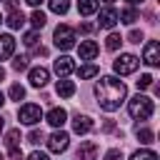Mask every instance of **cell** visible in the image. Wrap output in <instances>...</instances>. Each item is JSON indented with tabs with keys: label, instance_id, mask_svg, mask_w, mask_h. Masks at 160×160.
<instances>
[{
	"label": "cell",
	"instance_id": "1",
	"mask_svg": "<svg viewBox=\"0 0 160 160\" xmlns=\"http://www.w3.org/2000/svg\"><path fill=\"white\" fill-rule=\"evenodd\" d=\"M95 98H98V102H100L102 110L112 112V110H118V108L125 102L128 88H125L122 80L108 75V78H100V80H98V85H95Z\"/></svg>",
	"mask_w": 160,
	"mask_h": 160
},
{
	"label": "cell",
	"instance_id": "2",
	"mask_svg": "<svg viewBox=\"0 0 160 160\" xmlns=\"http://www.w3.org/2000/svg\"><path fill=\"white\" fill-rule=\"evenodd\" d=\"M128 112L135 118V120H148L150 115H152V100L148 98V95H135V98H130V102H128Z\"/></svg>",
	"mask_w": 160,
	"mask_h": 160
},
{
	"label": "cell",
	"instance_id": "3",
	"mask_svg": "<svg viewBox=\"0 0 160 160\" xmlns=\"http://www.w3.org/2000/svg\"><path fill=\"white\" fill-rule=\"evenodd\" d=\"M52 38H55V45H58L60 50H70V48L75 45V30H72L70 25H58Z\"/></svg>",
	"mask_w": 160,
	"mask_h": 160
},
{
	"label": "cell",
	"instance_id": "4",
	"mask_svg": "<svg viewBox=\"0 0 160 160\" xmlns=\"http://www.w3.org/2000/svg\"><path fill=\"white\" fill-rule=\"evenodd\" d=\"M138 65H140V60H138L135 55L125 52V55H120V58L112 62V70H115L118 75H130V72H135V70H138Z\"/></svg>",
	"mask_w": 160,
	"mask_h": 160
},
{
	"label": "cell",
	"instance_id": "5",
	"mask_svg": "<svg viewBox=\"0 0 160 160\" xmlns=\"http://www.w3.org/2000/svg\"><path fill=\"white\" fill-rule=\"evenodd\" d=\"M40 118H42V110H40V105H32V102H28V105H22V108L18 110V120H20L22 125H35V122H40Z\"/></svg>",
	"mask_w": 160,
	"mask_h": 160
},
{
	"label": "cell",
	"instance_id": "6",
	"mask_svg": "<svg viewBox=\"0 0 160 160\" xmlns=\"http://www.w3.org/2000/svg\"><path fill=\"white\" fill-rule=\"evenodd\" d=\"M68 145H70V135H68L65 130H55V132L48 138L50 152H62V150H68Z\"/></svg>",
	"mask_w": 160,
	"mask_h": 160
},
{
	"label": "cell",
	"instance_id": "7",
	"mask_svg": "<svg viewBox=\"0 0 160 160\" xmlns=\"http://www.w3.org/2000/svg\"><path fill=\"white\" fill-rule=\"evenodd\" d=\"M5 145H8V152H10V158L12 160H22V152H20V130H10L8 135H5Z\"/></svg>",
	"mask_w": 160,
	"mask_h": 160
},
{
	"label": "cell",
	"instance_id": "8",
	"mask_svg": "<svg viewBox=\"0 0 160 160\" xmlns=\"http://www.w3.org/2000/svg\"><path fill=\"white\" fill-rule=\"evenodd\" d=\"M142 60H145V62H148L150 68H155V65L160 62V42H158V40H150V42L145 45Z\"/></svg>",
	"mask_w": 160,
	"mask_h": 160
},
{
	"label": "cell",
	"instance_id": "9",
	"mask_svg": "<svg viewBox=\"0 0 160 160\" xmlns=\"http://www.w3.org/2000/svg\"><path fill=\"white\" fill-rule=\"evenodd\" d=\"M115 22H118V10L115 8H102L100 15H98V25L110 30V28H115Z\"/></svg>",
	"mask_w": 160,
	"mask_h": 160
},
{
	"label": "cell",
	"instance_id": "10",
	"mask_svg": "<svg viewBox=\"0 0 160 160\" xmlns=\"http://www.w3.org/2000/svg\"><path fill=\"white\" fill-rule=\"evenodd\" d=\"M50 80V70L48 68H32L30 70V85L32 88H45Z\"/></svg>",
	"mask_w": 160,
	"mask_h": 160
},
{
	"label": "cell",
	"instance_id": "11",
	"mask_svg": "<svg viewBox=\"0 0 160 160\" xmlns=\"http://www.w3.org/2000/svg\"><path fill=\"white\" fill-rule=\"evenodd\" d=\"M95 158H98V142H92V140L80 142V148H78V160H95Z\"/></svg>",
	"mask_w": 160,
	"mask_h": 160
},
{
	"label": "cell",
	"instance_id": "12",
	"mask_svg": "<svg viewBox=\"0 0 160 160\" xmlns=\"http://www.w3.org/2000/svg\"><path fill=\"white\" fill-rule=\"evenodd\" d=\"M55 72L60 75V78H65V75H70L72 70H75V62H72V58H68V55H60L58 60H55Z\"/></svg>",
	"mask_w": 160,
	"mask_h": 160
},
{
	"label": "cell",
	"instance_id": "13",
	"mask_svg": "<svg viewBox=\"0 0 160 160\" xmlns=\"http://www.w3.org/2000/svg\"><path fill=\"white\" fill-rule=\"evenodd\" d=\"M78 55H80V60H92L98 55V42L95 40H82L80 48H78Z\"/></svg>",
	"mask_w": 160,
	"mask_h": 160
},
{
	"label": "cell",
	"instance_id": "14",
	"mask_svg": "<svg viewBox=\"0 0 160 160\" xmlns=\"http://www.w3.org/2000/svg\"><path fill=\"white\" fill-rule=\"evenodd\" d=\"M72 130H75L78 135H85V132L92 130V120H90L88 115H80V112H78V115L72 118Z\"/></svg>",
	"mask_w": 160,
	"mask_h": 160
},
{
	"label": "cell",
	"instance_id": "15",
	"mask_svg": "<svg viewBox=\"0 0 160 160\" xmlns=\"http://www.w3.org/2000/svg\"><path fill=\"white\" fill-rule=\"evenodd\" d=\"M15 50V38L12 35H0V60H8Z\"/></svg>",
	"mask_w": 160,
	"mask_h": 160
},
{
	"label": "cell",
	"instance_id": "16",
	"mask_svg": "<svg viewBox=\"0 0 160 160\" xmlns=\"http://www.w3.org/2000/svg\"><path fill=\"white\" fill-rule=\"evenodd\" d=\"M65 120H68V112H65L62 108H52V110L48 112V122H50L52 128H62Z\"/></svg>",
	"mask_w": 160,
	"mask_h": 160
},
{
	"label": "cell",
	"instance_id": "17",
	"mask_svg": "<svg viewBox=\"0 0 160 160\" xmlns=\"http://www.w3.org/2000/svg\"><path fill=\"white\" fill-rule=\"evenodd\" d=\"M55 90H58L60 98H72L75 95V82L72 80H58V88Z\"/></svg>",
	"mask_w": 160,
	"mask_h": 160
},
{
	"label": "cell",
	"instance_id": "18",
	"mask_svg": "<svg viewBox=\"0 0 160 160\" xmlns=\"http://www.w3.org/2000/svg\"><path fill=\"white\" fill-rule=\"evenodd\" d=\"M5 22H8V28L18 30V28H20L22 22H25V15H22V12H20V10L15 8V10H10V15H8V20H5Z\"/></svg>",
	"mask_w": 160,
	"mask_h": 160
},
{
	"label": "cell",
	"instance_id": "19",
	"mask_svg": "<svg viewBox=\"0 0 160 160\" xmlns=\"http://www.w3.org/2000/svg\"><path fill=\"white\" fill-rule=\"evenodd\" d=\"M98 10V0H78V12L80 15H92Z\"/></svg>",
	"mask_w": 160,
	"mask_h": 160
},
{
	"label": "cell",
	"instance_id": "20",
	"mask_svg": "<svg viewBox=\"0 0 160 160\" xmlns=\"http://www.w3.org/2000/svg\"><path fill=\"white\" fill-rule=\"evenodd\" d=\"M48 5H50V10H52V12L65 15V12H68V8H70V0H48Z\"/></svg>",
	"mask_w": 160,
	"mask_h": 160
},
{
	"label": "cell",
	"instance_id": "21",
	"mask_svg": "<svg viewBox=\"0 0 160 160\" xmlns=\"http://www.w3.org/2000/svg\"><path fill=\"white\" fill-rule=\"evenodd\" d=\"M118 20H122L125 25H132V22L138 20V12H135L132 8H125L122 12H118Z\"/></svg>",
	"mask_w": 160,
	"mask_h": 160
},
{
	"label": "cell",
	"instance_id": "22",
	"mask_svg": "<svg viewBox=\"0 0 160 160\" xmlns=\"http://www.w3.org/2000/svg\"><path fill=\"white\" fill-rule=\"evenodd\" d=\"M45 20H48V18H45V12H42V10H35V12L30 15V22H32V28H35V30H40V28L45 25Z\"/></svg>",
	"mask_w": 160,
	"mask_h": 160
},
{
	"label": "cell",
	"instance_id": "23",
	"mask_svg": "<svg viewBox=\"0 0 160 160\" xmlns=\"http://www.w3.org/2000/svg\"><path fill=\"white\" fill-rule=\"evenodd\" d=\"M120 42H122V38H120L118 32H110V35H108V40H105V48H108V50H118V48H120Z\"/></svg>",
	"mask_w": 160,
	"mask_h": 160
},
{
	"label": "cell",
	"instance_id": "24",
	"mask_svg": "<svg viewBox=\"0 0 160 160\" xmlns=\"http://www.w3.org/2000/svg\"><path fill=\"white\" fill-rule=\"evenodd\" d=\"M98 72H100V68H98V65H82V68L78 70V75H80V78H95Z\"/></svg>",
	"mask_w": 160,
	"mask_h": 160
},
{
	"label": "cell",
	"instance_id": "25",
	"mask_svg": "<svg viewBox=\"0 0 160 160\" xmlns=\"http://www.w3.org/2000/svg\"><path fill=\"white\" fill-rule=\"evenodd\" d=\"M130 160H158V155L152 150H138V152L130 155Z\"/></svg>",
	"mask_w": 160,
	"mask_h": 160
},
{
	"label": "cell",
	"instance_id": "26",
	"mask_svg": "<svg viewBox=\"0 0 160 160\" xmlns=\"http://www.w3.org/2000/svg\"><path fill=\"white\" fill-rule=\"evenodd\" d=\"M138 140L145 142V145L152 142V130H150V128H138Z\"/></svg>",
	"mask_w": 160,
	"mask_h": 160
},
{
	"label": "cell",
	"instance_id": "27",
	"mask_svg": "<svg viewBox=\"0 0 160 160\" xmlns=\"http://www.w3.org/2000/svg\"><path fill=\"white\" fill-rule=\"evenodd\" d=\"M25 68H28V58H25V55H15V60H12V70L20 72V70H25Z\"/></svg>",
	"mask_w": 160,
	"mask_h": 160
},
{
	"label": "cell",
	"instance_id": "28",
	"mask_svg": "<svg viewBox=\"0 0 160 160\" xmlns=\"http://www.w3.org/2000/svg\"><path fill=\"white\" fill-rule=\"evenodd\" d=\"M10 98H12V100H22V98H25V88L15 82V85L10 88Z\"/></svg>",
	"mask_w": 160,
	"mask_h": 160
},
{
	"label": "cell",
	"instance_id": "29",
	"mask_svg": "<svg viewBox=\"0 0 160 160\" xmlns=\"http://www.w3.org/2000/svg\"><path fill=\"white\" fill-rule=\"evenodd\" d=\"M150 85H152V75L145 72V75L138 78V90H145V88H150Z\"/></svg>",
	"mask_w": 160,
	"mask_h": 160
},
{
	"label": "cell",
	"instance_id": "30",
	"mask_svg": "<svg viewBox=\"0 0 160 160\" xmlns=\"http://www.w3.org/2000/svg\"><path fill=\"white\" fill-rule=\"evenodd\" d=\"M28 48H35V42H38V30H32V32H28L25 35V40H22Z\"/></svg>",
	"mask_w": 160,
	"mask_h": 160
},
{
	"label": "cell",
	"instance_id": "31",
	"mask_svg": "<svg viewBox=\"0 0 160 160\" xmlns=\"http://www.w3.org/2000/svg\"><path fill=\"white\" fill-rule=\"evenodd\" d=\"M105 160H122V152H120L118 148H112V150L105 152Z\"/></svg>",
	"mask_w": 160,
	"mask_h": 160
},
{
	"label": "cell",
	"instance_id": "32",
	"mask_svg": "<svg viewBox=\"0 0 160 160\" xmlns=\"http://www.w3.org/2000/svg\"><path fill=\"white\" fill-rule=\"evenodd\" d=\"M28 140H30V142H32V145H38V142H40V140H42V132H40V130H32V132H30V135H28Z\"/></svg>",
	"mask_w": 160,
	"mask_h": 160
},
{
	"label": "cell",
	"instance_id": "33",
	"mask_svg": "<svg viewBox=\"0 0 160 160\" xmlns=\"http://www.w3.org/2000/svg\"><path fill=\"white\" fill-rule=\"evenodd\" d=\"M128 40H130V42H140V40H142V32H140V30H130Z\"/></svg>",
	"mask_w": 160,
	"mask_h": 160
},
{
	"label": "cell",
	"instance_id": "34",
	"mask_svg": "<svg viewBox=\"0 0 160 160\" xmlns=\"http://www.w3.org/2000/svg\"><path fill=\"white\" fill-rule=\"evenodd\" d=\"M28 160H48V155L45 152H40V150H35V152H30V158Z\"/></svg>",
	"mask_w": 160,
	"mask_h": 160
},
{
	"label": "cell",
	"instance_id": "35",
	"mask_svg": "<svg viewBox=\"0 0 160 160\" xmlns=\"http://www.w3.org/2000/svg\"><path fill=\"white\" fill-rule=\"evenodd\" d=\"M80 30L88 35V32H92V30H95V25H92V22H82V25H80Z\"/></svg>",
	"mask_w": 160,
	"mask_h": 160
},
{
	"label": "cell",
	"instance_id": "36",
	"mask_svg": "<svg viewBox=\"0 0 160 160\" xmlns=\"http://www.w3.org/2000/svg\"><path fill=\"white\" fill-rule=\"evenodd\" d=\"M102 130H105V132H110V130H115V122H112V120H105V125H102Z\"/></svg>",
	"mask_w": 160,
	"mask_h": 160
},
{
	"label": "cell",
	"instance_id": "37",
	"mask_svg": "<svg viewBox=\"0 0 160 160\" xmlns=\"http://www.w3.org/2000/svg\"><path fill=\"white\" fill-rule=\"evenodd\" d=\"M25 2H28V5H32V8H38V5H40L42 0H25Z\"/></svg>",
	"mask_w": 160,
	"mask_h": 160
},
{
	"label": "cell",
	"instance_id": "38",
	"mask_svg": "<svg viewBox=\"0 0 160 160\" xmlns=\"http://www.w3.org/2000/svg\"><path fill=\"white\" fill-rule=\"evenodd\" d=\"M2 78H5V70H2V65H0V80H2Z\"/></svg>",
	"mask_w": 160,
	"mask_h": 160
},
{
	"label": "cell",
	"instance_id": "39",
	"mask_svg": "<svg viewBox=\"0 0 160 160\" xmlns=\"http://www.w3.org/2000/svg\"><path fill=\"white\" fill-rule=\"evenodd\" d=\"M128 2H130V5H138V2H142V0H128Z\"/></svg>",
	"mask_w": 160,
	"mask_h": 160
},
{
	"label": "cell",
	"instance_id": "40",
	"mask_svg": "<svg viewBox=\"0 0 160 160\" xmlns=\"http://www.w3.org/2000/svg\"><path fill=\"white\" fill-rule=\"evenodd\" d=\"M2 102H5V95H2V92H0V105H2Z\"/></svg>",
	"mask_w": 160,
	"mask_h": 160
},
{
	"label": "cell",
	"instance_id": "41",
	"mask_svg": "<svg viewBox=\"0 0 160 160\" xmlns=\"http://www.w3.org/2000/svg\"><path fill=\"white\" fill-rule=\"evenodd\" d=\"M0 130H2V118H0Z\"/></svg>",
	"mask_w": 160,
	"mask_h": 160
},
{
	"label": "cell",
	"instance_id": "42",
	"mask_svg": "<svg viewBox=\"0 0 160 160\" xmlns=\"http://www.w3.org/2000/svg\"><path fill=\"white\" fill-rule=\"evenodd\" d=\"M105 2H112V0H105Z\"/></svg>",
	"mask_w": 160,
	"mask_h": 160
},
{
	"label": "cell",
	"instance_id": "43",
	"mask_svg": "<svg viewBox=\"0 0 160 160\" xmlns=\"http://www.w3.org/2000/svg\"><path fill=\"white\" fill-rule=\"evenodd\" d=\"M0 160H2V155H0Z\"/></svg>",
	"mask_w": 160,
	"mask_h": 160
},
{
	"label": "cell",
	"instance_id": "44",
	"mask_svg": "<svg viewBox=\"0 0 160 160\" xmlns=\"http://www.w3.org/2000/svg\"><path fill=\"white\" fill-rule=\"evenodd\" d=\"M0 22H2V18H0Z\"/></svg>",
	"mask_w": 160,
	"mask_h": 160
}]
</instances>
